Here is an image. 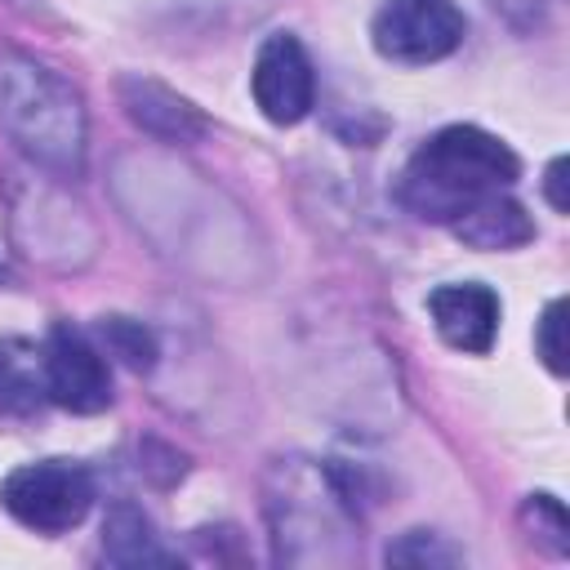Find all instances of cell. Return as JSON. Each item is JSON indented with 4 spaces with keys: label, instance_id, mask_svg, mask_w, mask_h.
Instances as JSON below:
<instances>
[{
    "label": "cell",
    "instance_id": "5bb4252c",
    "mask_svg": "<svg viewBox=\"0 0 570 570\" xmlns=\"http://www.w3.org/2000/svg\"><path fill=\"white\" fill-rule=\"evenodd\" d=\"M459 557L463 552L432 530H410L396 543H387V566H454Z\"/></svg>",
    "mask_w": 570,
    "mask_h": 570
},
{
    "label": "cell",
    "instance_id": "30bf717a",
    "mask_svg": "<svg viewBox=\"0 0 570 570\" xmlns=\"http://www.w3.org/2000/svg\"><path fill=\"white\" fill-rule=\"evenodd\" d=\"M102 557L111 566H174L178 557L160 543V534L151 530L147 512L134 503H116L102 521Z\"/></svg>",
    "mask_w": 570,
    "mask_h": 570
},
{
    "label": "cell",
    "instance_id": "3957f363",
    "mask_svg": "<svg viewBox=\"0 0 570 570\" xmlns=\"http://www.w3.org/2000/svg\"><path fill=\"white\" fill-rule=\"evenodd\" d=\"M0 508L40 534H62L94 508V476L71 459L22 463L0 481Z\"/></svg>",
    "mask_w": 570,
    "mask_h": 570
},
{
    "label": "cell",
    "instance_id": "ac0fdd59",
    "mask_svg": "<svg viewBox=\"0 0 570 570\" xmlns=\"http://www.w3.org/2000/svg\"><path fill=\"white\" fill-rule=\"evenodd\" d=\"M0 281H4V267H0Z\"/></svg>",
    "mask_w": 570,
    "mask_h": 570
},
{
    "label": "cell",
    "instance_id": "277c9868",
    "mask_svg": "<svg viewBox=\"0 0 570 570\" xmlns=\"http://www.w3.org/2000/svg\"><path fill=\"white\" fill-rule=\"evenodd\" d=\"M468 36V18L454 0H383L370 22V40L387 62L423 67L450 58Z\"/></svg>",
    "mask_w": 570,
    "mask_h": 570
},
{
    "label": "cell",
    "instance_id": "ba28073f",
    "mask_svg": "<svg viewBox=\"0 0 570 570\" xmlns=\"http://www.w3.org/2000/svg\"><path fill=\"white\" fill-rule=\"evenodd\" d=\"M120 107L142 134L165 138V142H196L209 129L205 116L183 94H174L169 85L147 80V76H125L120 80Z\"/></svg>",
    "mask_w": 570,
    "mask_h": 570
},
{
    "label": "cell",
    "instance_id": "5b68a950",
    "mask_svg": "<svg viewBox=\"0 0 570 570\" xmlns=\"http://www.w3.org/2000/svg\"><path fill=\"white\" fill-rule=\"evenodd\" d=\"M40 361H45V392L62 410H71V414H98V410L111 405L107 361H102V352L71 321H58L49 330Z\"/></svg>",
    "mask_w": 570,
    "mask_h": 570
},
{
    "label": "cell",
    "instance_id": "e0dca14e",
    "mask_svg": "<svg viewBox=\"0 0 570 570\" xmlns=\"http://www.w3.org/2000/svg\"><path fill=\"white\" fill-rule=\"evenodd\" d=\"M490 4H494V9H499L508 22H517V27H530L548 0H490Z\"/></svg>",
    "mask_w": 570,
    "mask_h": 570
},
{
    "label": "cell",
    "instance_id": "9c48e42d",
    "mask_svg": "<svg viewBox=\"0 0 570 570\" xmlns=\"http://www.w3.org/2000/svg\"><path fill=\"white\" fill-rule=\"evenodd\" d=\"M450 232H454L463 245H472V249H517V245L534 240V223H530L525 205L512 200L508 191L481 196L472 209H463V214L450 223Z\"/></svg>",
    "mask_w": 570,
    "mask_h": 570
},
{
    "label": "cell",
    "instance_id": "8992f818",
    "mask_svg": "<svg viewBox=\"0 0 570 570\" xmlns=\"http://www.w3.org/2000/svg\"><path fill=\"white\" fill-rule=\"evenodd\" d=\"M316 76L298 36L272 31L254 58V102L272 125H298L312 111Z\"/></svg>",
    "mask_w": 570,
    "mask_h": 570
},
{
    "label": "cell",
    "instance_id": "7a4b0ae2",
    "mask_svg": "<svg viewBox=\"0 0 570 570\" xmlns=\"http://www.w3.org/2000/svg\"><path fill=\"white\" fill-rule=\"evenodd\" d=\"M521 174V160L508 142L476 125H445L432 134L401 174V200L428 223H454L490 191H508Z\"/></svg>",
    "mask_w": 570,
    "mask_h": 570
},
{
    "label": "cell",
    "instance_id": "52a82bcc",
    "mask_svg": "<svg viewBox=\"0 0 570 570\" xmlns=\"http://www.w3.org/2000/svg\"><path fill=\"white\" fill-rule=\"evenodd\" d=\"M428 312L436 334L459 352H490L499 334V298L485 285H441L428 294Z\"/></svg>",
    "mask_w": 570,
    "mask_h": 570
},
{
    "label": "cell",
    "instance_id": "4fadbf2b",
    "mask_svg": "<svg viewBox=\"0 0 570 570\" xmlns=\"http://www.w3.org/2000/svg\"><path fill=\"white\" fill-rule=\"evenodd\" d=\"M521 517L530 521L534 539L548 543V552H557V557L570 552V521H566L561 499H552V494H530L525 508H521Z\"/></svg>",
    "mask_w": 570,
    "mask_h": 570
},
{
    "label": "cell",
    "instance_id": "7c38bea8",
    "mask_svg": "<svg viewBox=\"0 0 570 570\" xmlns=\"http://www.w3.org/2000/svg\"><path fill=\"white\" fill-rule=\"evenodd\" d=\"M98 334L107 343L111 356H120L129 370H151L156 365V338L142 321H129V316H102L98 321Z\"/></svg>",
    "mask_w": 570,
    "mask_h": 570
},
{
    "label": "cell",
    "instance_id": "8fae6325",
    "mask_svg": "<svg viewBox=\"0 0 570 570\" xmlns=\"http://www.w3.org/2000/svg\"><path fill=\"white\" fill-rule=\"evenodd\" d=\"M45 396V361L27 343H0V414H36Z\"/></svg>",
    "mask_w": 570,
    "mask_h": 570
},
{
    "label": "cell",
    "instance_id": "6da1fadb",
    "mask_svg": "<svg viewBox=\"0 0 570 570\" xmlns=\"http://www.w3.org/2000/svg\"><path fill=\"white\" fill-rule=\"evenodd\" d=\"M0 134L40 169L76 178L85 169V102L31 53L0 58Z\"/></svg>",
    "mask_w": 570,
    "mask_h": 570
},
{
    "label": "cell",
    "instance_id": "2e32d148",
    "mask_svg": "<svg viewBox=\"0 0 570 570\" xmlns=\"http://www.w3.org/2000/svg\"><path fill=\"white\" fill-rule=\"evenodd\" d=\"M566 169H570V160H566V156H557V160L548 165V178H543V191H548V200H552V209H557V214H566V209H570V200H566Z\"/></svg>",
    "mask_w": 570,
    "mask_h": 570
},
{
    "label": "cell",
    "instance_id": "9a60e30c",
    "mask_svg": "<svg viewBox=\"0 0 570 570\" xmlns=\"http://www.w3.org/2000/svg\"><path fill=\"white\" fill-rule=\"evenodd\" d=\"M534 347L552 374H566V298H552L543 307L539 330H534Z\"/></svg>",
    "mask_w": 570,
    "mask_h": 570
}]
</instances>
